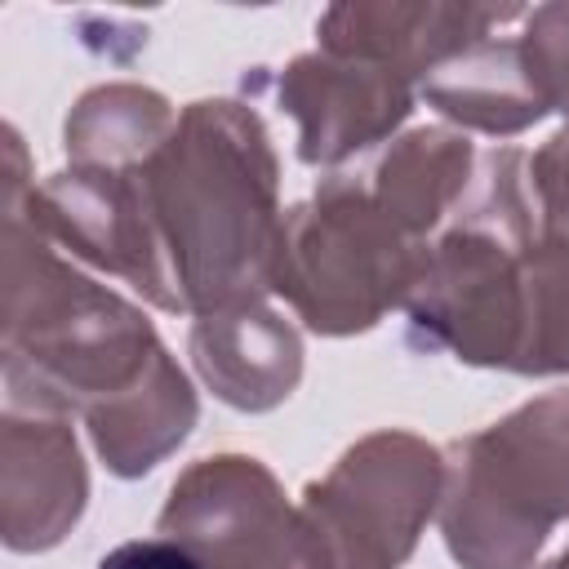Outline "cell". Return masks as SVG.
<instances>
[{"label": "cell", "mask_w": 569, "mask_h": 569, "mask_svg": "<svg viewBox=\"0 0 569 569\" xmlns=\"http://www.w3.org/2000/svg\"><path fill=\"white\" fill-rule=\"evenodd\" d=\"M445 498V449L382 427L302 489V511L333 569H400Z\"/></svg>", "instance_id": "8992f818"}, {"label": "cell", "mask_w": 569, "mask_h": 569, "mask_svg": "<svg viewBox=\"0 0 569 569\" xmlns=\"http://www.w3.org/2000/svg\"><path fill=\"white\" fill-rule=\"evenodd\" d=\"M418 98H427V107H436L458 129H476L493 138L525 133L547 116V102L525 67L520 36H498V31L440 62L418 84Z\"/></svg>", "instance_id": "5bb4252c"}, {"label": "cell", "mask_w": 569, "mask_h": 569, "mask_svg": "<svg viewBox=\"0 0 569 569\" xmlns=\"http://www.w3.org/2000/svg\"><path fill=\"white\" fill-rule=\"evenodd\" d=\"M525 178H529V200L538 218V240L569 244V124L529 156Z\"/></svg>", "instance_id": "d6986e66"}, {"label": "cell", "mask_w": 569, "mask_h": 569, "mask_svg": "<svg viewBox=\"0 0 569 569\" xmlns=\"http://www.w3.org/2000/svg\"><path fill=\"white\" fill-rule=\"evenodd\" d=\"M156 525L200 569H333L307 511L253 453L196 458L169 485Z\"/></svg>", "instance_id": "52a82bcc"}, {"label": "cell", "mask_w": 569, "mask_h": 569, "mask_svg": "<svg viewBox=\"0 0 569 569\" xmlns=\"http://www.w3.org/2000/svg\"><path fill=\"white\" fill-rule=\"evenodd\" d=\"M440 538L458 569H533L569 520V387L445 449Z\"/></svg>", "instance_id": "277c9868"}, {"label": "cell", "mask_w": 569, "mask_h": 569, "mask_svg": "<svg viewBox=\"0 0 569 569\" xmlns=\"http://www.w3.org/2000/svg\"><path fill=\"white\" fill-rule=\"evenodd\" d=\"M511 373H569V244L560 240H533L525 258V329Z\"/></svg>", "instance_id": "e0dca14e"}, {"label": "cell", "mask_w": 569, "mask_h": 569, "mask_svg": "<svg viewBox=\"0 0 569 569\" xmlns=\"http://www.w3.org/2000/svg\"><path fill=\"white\" fill-rule=\"evenodd\" d=\"M525 164L529 156L516 147L480 156L467 200L431 236L405 298L409 347L449 351L476 369H516L525 329V258L538 240Z\"/></svg>", "instance_id": "3957f363"}, {"label": "cell", "mask_w": 569, "mask_h": 569, "mask_svg": "<svg viewBox=\"0 0 569 569\" xmlns=\"http://www.w3.org/2000/svg\"><path fill=\"white\" fill-rule=\"evenodd\" d=\"M538 569H569V547H565V551H560V556H551V560H547V565H538Z\"/></svg>", "instance_id": "44dd1931"}, {"label": "cell", "mask_w": 569, "mask_h": 569, "mask_svg": "<svg viewBox=\"0 0 569 569\" xmlns=\"http://www.w3.org/2000/svg\"><path fill=\"white\" fill-rule=\"evenodd\" d=\"M525 13L520 4L476 0H342L316 18V40L325 53L382 62L422 84L440 62Z\"/></svg>", "instance_id": "8fae6325"}, {"label": "cell", "mask_w": 569, "mask_h": 569, "mask_svg": "<svg viewBox=\"0 0 569 569\" xmlns=\"http://www.w3.org/2000/svg\"><path fill=\"white\" fill-rule=\"evenodd\" d=\"M178 311L209 316L271 289L280 160L262 116L236 98H196L133 169Z\"/></svg>", "instance_id": "6da1fadb"}, {"label": "cell", "mask_w": 569, "mask_h": 569, "mask_svg": "<svg viewBox=\"0 0 569 569\" xmlns=\"http://www.w3.org/2000/svg\"><path fill=\"white\" fill-rule=\"evenodd\" d=\"M480 156L462 129L422 124L387 142L365 178L373 204L405 231L413 244H431V236L453 218L476 182Z\"/></svg>", "instance_id": "4fadbf2b"}, {"label": "cell", "mask_w": 569, "mask_h": 569, "mask_svg": "<svg viewBox=\"0 0 569 569\" xmlns=\"http://www.w3.org/2000/svg\"><path fill=\"white\" fill-rule=\"evenodd\" d=\"M173 124L178 116L160 89L116 80L80 93V102L67 111L62 147L71 164L129 173L156 156V147L173 133Z\"/></svg>", "instance_id": "2e32d148"}, {"label": "cell", "mask_w": 569, "mask_h": 569, "mask_svg": "<svg viewBox=\"0 0 569 569\" xmlns=\"http://www.w3.org/2000/svg\"><path fill=\"white\" fill-rule=\"evenodd\" d=\"M413 98L418 84L409 76L325 49L298 53L276 71V102L298 120V160L311 169H338L387 142L409 120Z\"/></svg>", "instance_id": "9c48e42d"}, {"label": "cell", "mask_w": 569, "mask_h": 569, "mask_svg": "<svg viewBox=\"0 0 569 569\" xmlns=\"http://www.w3.org/2000/svg\"><path fill=\"white\" fill-rule=\"evenodd\" d=\"M4 320L0 365L9 405L98 418L147 387L169 347L142 307L98 284L4 196Z\"/></svg>", "instance_id": "7a4b0ae2"}, {"label": "cell", "mask_w": 569, "mask_h": 569, "mask_svg": "<svg viewBox=\"0 0 569 569\" xmlns=\"http://www.w3.org/2000/svg\"><path fill=\"white\" fill-rule=\"evenodd\" d=\"M98 569H200V565L173 538H129V542L111 547L98 560Z\"/></svg>", "instance_id": "ffe728a7"}, {"label": "cell", "mask_w": 569, "mask_h": 569, "mask_svg": "<svg viewBox=\"0 0 569 569\" xmlns=\"http://www.w3.org/2000/svg\"><path fill=\"white\" fill-rule=\"evenodd\" d=\"M196 418H200V396H196L187 369L169 356L164 369L147 387H138L107 413L89 418L84 431L111 476L138 480V476L156 471L191 436Z\"/></svg>", "instance_id": "9a60e30c"}, {"label": "cell", "mask_w": 569, "mask_h": 569, "mask_svg": "<svg viewBox=\"0 0 569 569\" xmlns=\"http://www.w3.org/2000/svg\"><path fill=\"white\" fill-rule=\"evenodd\" d=\"M4 196H18L27 218L76 262H89L129 289H138L151 307L178 311V293L169 284L164 258L156 249L142 191L133 169H84L67 164L44 182H31L27 147L18 129H4Z\"/></svg>", "instance_id": "ba28073f"}, {"label": "cell", "mask_w": 569, "mask_h": 569, "mask_svg": "<svg viewBox=\"0 0 569 569\" xmlns=\"http://www.w3.org/2000/svg\"><path fill=\"white\" fill-rule=\"evenodd\" d=\"M89 507V467L67 413L4 405L0 413V538L9 551L58 547Z\"/></svg>", "instance_id": "30bf717a"}, {"label": "cell", "mask_w": 569, "mask_h": 569, "mask_svg": "<svg viewBox=\"0 0 569 569\" xmlns=\"http://www.w3.org/2000/svg\"><path fill=\"white\" fill-rule=\"evenodd\" d=\"M187 351L196 378L240 413H267L302 382V338L267 298L196 316Z\"/></svg>", "instance_id": "7c38bea8"}, {"label": "cell", "mask_w": 569, "mask_h": 569, "mask_svg": "<svg viewBox=\"0 0 569 569\" xmlns=\"http://www.w3.org/2000/svg\"><path fill=\"white\" fill-rule=\"evenodd\" d=\"M427 244H413L373 204L365 178L333 173L302 204L284 209L271 293L320 338L369 333L405 307Z\"/></svg>", "instance_id": "5b68a950"}, {"label": "cell", "mask_w": 569, "mask_h": 569, "mask_svg": "<svg viewBox=\"0 0 569 569\" xmlns=\"http://www.w3.org/2000/svg\"><path fill=\"white\" fill-rule=\"evenodd\" d=\"M520 22V49L533 89L542 93L547 111H560L569 124V0L533 4Z\"/></svg>", "instance_id": "ac0fdd59"}]
</instances>
